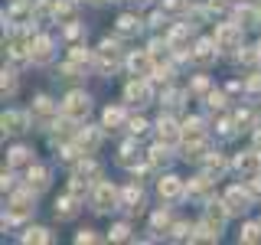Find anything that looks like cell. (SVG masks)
Here are the masks:
<instances>
[{
  "label": "cell",
  "instance_id": "cell-1",
  "mask_svg": "<svg viewBox=\"0 0 261 245\" xmlns=\"http://www.w3.org/2000/svg\"><path fill=\"white\" fill-rule=\"evenodd\" d=\"M216 46L222 49V53H235V49H242V27H239V23H222V27L216 30Z\"/></svg>",
  "mask_w": 261,
  "mask_h": 245
},
{
  "label": "cell",
  "instance_id": "cell-2",
  "mask_svg": "<svg viewBox=\"0 0 261 245\" xmlns=\"http://www.w3.org/2000/svg\"><path fill=\"white\" fill-rule=\"evenodd\" d=\"M88 108H92V102H88V95H85V92H72L69 98H65V105H62L65 118H72V121L85 118V114H88Z\"/></svg>",
  "mask_w": 261,
  "mask_h": 245
},
{
  "label": "cell",
  "instance_id": "cell-3",
  "mask_svg": "<svg viewBox=\"0 0 261 245\" xmlns=\"http://www.w3.org/2000/svg\"><path fill=\"white\" fill-rule=\"evenodd\" d=\"M33 212V196L30 193H16L10 200V206H7V219L10 223H20V219H27Z\"/></svg>",
  "mask_w": 261,
  "mask_h": 245
},
{
  "label": "cell",
  "instance_id": "cell-4",
  "mask_svg": "<svg viewBox=\"0 0 261 245\" xmlns=\"http://www.w3.org/2000/svg\"><path fill=\"white\" fill-rule=\"evenodd\" d=\"M114 203H118V190L111 183H98L95 186V209L108 212V209H114Z\"/></svg>",
  "mask_w": 261,
  "mask_h": 245
},
{
  "label": "cell",
  "instance_id": "cell-5",
  "mask_svg": "<svg viewBox=\"0 0 261 245\" xmlns=\"http://www.w3.org/2000/svg\"><path fill=\"white\" fill-rule=\"evenodd\" d=\"M98 59H101V69H105V72H108V69H114V65L121 62V49H118V43L105 39V43H101V49H98Z\"/></svg>",
  "mask_w": 261,
  "mask_h": 245
},
{
  "label": "cell",
  "instance_id": "cell-6",
  "mask_svg": "<svg viewBox=\"0 0 261 245\" xmlns=\"http://www.w3.org/2000/svg\"><path fill=\"white\" fill-rule=\"evenodd\" d=\"M225 206H228V212H245L248 209V190H242V186H232V190L225 193Z\"/></svg>",
  "mask_w": 261,
  "mask_h": 245
},
{
  "label": "cell",
  "instance_id": "cell-7",
  "mask_svg": "<svg viewBox=\"0 0 261 245\" xmlns=\"http://www.w3.org/2000/svg\"><path fill=\"white\" fill-rule=\"evenodd\" d=\"M157 190H160L163 200H179V196L186 193V186H183V180H179V177H163Z\"/></svg>",
  "mask_w": 261,
  "mask_h": 245
},
{
  "label": "cell",
  "instance_id": "cell-8",
  "mask_svg": "<svg viewBox=\"0 0 261 245\" xmlns=\"http://www.w3.org/2000/svg\"><path fill=\"white\" fill-rule=\"evenodd\" d=\"M216 53H219L216 39H202V43H196V49H193V59L199 65H209L212 59H216Z\"/></svg>",
  "mask_w": 261,
  "mask_h": 245
},
{
  "label": "cell",
  "instance_id": "cell-9",
  "mask_svg": "<svg viewBox=\"0 0 261 245\" xmlns=\"http://www.w3.org/2000/svg\"><path fill=\"white\" fill-rule=\"evenodd\" d=\"M127 65H130V72H134L137 79H144L147 72L153 69V56H150V53H134V56L127 59Z\"/></svg>",
  "mask_w": 261,
  "mask_h": 245
},
{
  "label": "cell",
  "instance_id": "cell-10",
  "mask_svg": "<svg viewBox=\"0 0 261 245\" xmlns=\"http://www.w3.org/2000/svg\"><path fill=\"white\" fill-rule=\"evenodd\" d=\"M225 216H228V206H225V203H212V206L206 209V226L219 232V229L225 226Z\"/></svg>",
  "mask_w": 261,
  "mask_h": 245
},
{
  "label": "cell",
  "instance_id": "cell-11",
  "mask_svg": "<svg viewBox=\"0 0 261 245\" xmlns=\"http://www.w3.org/2000/svg\"><path fill=\"white\" fill-rule=\"evenodd\" d=\"M49 56H53V39H49V36H36V39H33L30 59L33 62H49Z\"/></svg>",
  "mask_w": 261,
  "mask_h": 245
},
{
  "label": "cell",
  "instance_id": "cell-12",
  "mask_svg": "<svg viewBox=\"0 0 261 245\" xmlns=\"http://www.w3.org/2000/svg\"><path fill=\"white\" fill-rule=\"evenodd\" d=\"M157 134H160L163 144H173L176 137H183V128H176V121H170V118H160L157 121Z\"/></svg>",
  "mask_w": 261,
  "mask_h": 245
},
{
  "label": "cell",
  "instance_id": "cell-13",
  "mask_svg": "<svg viewBox=\"0 0 261 245\" xmlns=\"http://www.w3.org/2000/svg\"><path fill=\"white\" fill-rule=\"evenodd\" d=\"M127 102H137V105L150 102V88H147L144 79H137V82H130V85H127Z\"/></svg>",
  "mask_w": 261,
  "mask_h": 245
},
{
  "label": "cell",
  "instance_id": "cell-14",
  "mask_svg": "<svg viewBox=\"0 0 261 245\" xmlns=\"http://www.w3.org/2000/svg\"><path fill=\"white\" fill-rule=\"evenodd\" d=\"M75 212H79V200L72 193L62 196V200H56V216H59V219H72Z\"/></svg>",
  "mask_w": 261,
  "mask_h": 245
},
{
  "label": "cell",
  "instance_id": "cell-15",
  "mask_svg": "<svg viewBox=\"0 0 261 245\" xmlns=\"http://www.w3.org/2000/svg\"><path fill=\"white\" fill-rule=\"evenodd\" d=\"M0 125H4V134H16V131H23V125H27V118H23L20 111H4Z\"/></svg>",
  "mask_w": 261,
  "mask_h": 245
},
{
  "label": "cell",
  "instance_id": "cell-16",
  "mask_svg": "<svg viewBox=\"0 0 261 245\" xmlns=\"http://www.w3.org/2000/svg\"><path fill=\"white\" fill-rule=\"evenodd\" d=\"M258 163H261V154L258 151H248V154H239V157H235V167H239L242 174H255Z\"/></svg>",
  "mask_w": 261,
  "mask_h": 245
},
{
  "label": "cell",
  "instance_id": "cell-17",
  "mask_svg": "<svg viewBox=\"0 0 261 245\" xmlns=\"http://www.w3.org/2000/svg\"><path fill=\"white\" fill-rule=\"evenodd\" d=\"M53 13H56V20H59V23H65V27L75 23V4H72V0H59V4L53 7Z\"/></svg>",
  "mask_w": 261,
  "mask_h": 245
},
{
  "label": "cell",
  "instance_id": "cell-18",
  "mask_svg": "<svg viewBox=\"0 0 261 245\" xmlns=\"http://www.w3.org/2000/svg\"><path fill=\"white\" fill-rule=\"evenodd\" d=\"M183 141H186V144H199V141H202V121H199V118H190V121L183 125Z\"/></svg>",
  "mask_w": 261,
  "mask_h": 245
},
{
  "label": "cell",
  "instance_id": "cell-19",
  "mask_svg": "<svg viewBox=\"0 0 261 245\" xmlns=\"http://www.w3.org/2000/svg\"><path fill=\"white\" fill-rule=\"evenodd\" d=\"M53 114H56V105L49 102L46 95H39L36 102H33V118H53Z\"/></svg>",
  "mask_w": 261,
  "mask_h": 245
},
{
  "label": "cell",
  "instance_id": "cell-20",
  "mask_svg": "<svg viewBox=\"0 0 261 245\" xmlns=\"http://www.w3.org/2000/svg\"><path fill=\"white\" fill-rule=\"evenodd\" d=\"M258 13H261V10H255V7H239L235 20H239V27L245 30V27H255V23H258Z\"/></svg>",
  "mask_w": 261,
  "mask_h": 245
},
{
  "label": "cell",
  "instance_id": "cell-21",
  "mask_svg": "<svg viewBox=\"0 0 261 245\" xmlns=\"http://www.w3.org/2000/svg\"><path fill=\"white\" fill-rule=\"evenodd\" d=\"M27 180H30V186H33V190H46V183H49V174H46L43 167H30Z\"/></svg>",
  "mask_w": 261,
  "mask_h": 245
},
{
  "label": "cell",
  "instance_id": "cell-22",
  "mask_svg": "<svg viewBox=\"0 0 261 245\" xmlns=\"http://www.w3.org/2000/svg\"><path fill=\"white\" fill-rule=\"evenodd\" d=\"M186 39H190V27H176V30L167 36V43H170V49H176V53H179V49L186 46Z\"/></svg>",
  "mask_w": 261,
  "mask_h": 245
},
{
  "label": "cell",
  "instance_id": "cell-23",
  "mask_svg": "<svg viewBox=\"0 0 261 245\" xmlns=\"http://www.w3.org/2000/svg\"><path fill=\"white\" fill-rule=\"evenodd\" d=\"M27 16H33V4H13L10 13H7V23H20Z\"/></svg>",
  "mask_w": 261,
  "mask_h": 245
},
{
  "label": "cell",
  "instance_id": "cell-24",
  "mask_svg": "<svg viewBox=\"0 0 261 245\" xmlns=\"http://www.w3.org/2000/svg\"><path fill=\"white\" fill-rule=\"evenodd\" d=\"M98 174H101V170H98V163L95 160H82L79 167H75V177H82V180H98Z\"/></svg>",
  "mask_w": 261,
  "mask_h": 245
},
{
  "label": "cell",
  "instance_id": "cell-25",
  "mask_svg": "<svg viewBox=\"0 0 261 245\" xmlns=\"http://www.w3.org/2000/svg\"><path fill=\"white\" fill-rule=\"evenodd\" d=\"M49 239H53V235H49V229H39V226L30 229V232H23V242H27V245H33V242L39 245V242H49Z\"/></svg>",
  "mask_w": 261,
  "mask_h": 245
},
{
  "label": "cell",
  "instance_id": "cell-26",
  "mask_svg": "<svg viewBox=\"0 0 261 245\" xmlns=\"http://www.w3.org/2000/svg\"><path fill=\"white\" fill-rule=\"evenodd\" d=\"M30 160H33V157H30L27 147H13V151H10V167H27Z\"/></svg>",
  "mask_w": 261,
  "mask_h": 245
},
{
  "label": "cell",
  "instance_id": "cell-27",
  "mask_svg": "<svg viewBox=\"0 0 261 245\" xmlns=\"http://www.w3.org/2000/svg\"><path fill=\"white\" fill-rule=\"evenodd\" d=\"M137 30H141V23H137V16H121V20H118V33H124V36H130V33H137Z\"/></svg>",
  "mask_w": 261,
  "mask_h": 245
},
{
  "label": "cell",
  "instance_id": "cell-28",
  "mask_svg": "<svg viewBox=\"0 0 261 245\" xmlns=\"http://www.w3.org/2000/svg\"><path fill=\"white\" fill-rule=\"evenodd\" d=\"M121 121H124V111H121V108H108V111H105V118H101V125L114 131V128L121 125Z\"/></svg>",
  "mask_w": 261,
  "mask_h": 245
},
{
  "label": "cell",
  "instance_id": "cell-29",
  "mask_svg": "<svg viewBox=\"0 0 261 245\" xmlns=\"http://www.w3.org/2000/svg\"><path fill=\"white\" fill-rule=\"evenodd\" d=\"M98 141H101V134H98V131H82V134H79V144L85 147V151H95Z\"/></svg>",
  "mask_w": 261,
  "mask_h": 245
},
{
  "label": "cell",
  "instance_id": "cell-30",
  "mask_svg": "<svg viewBox=\"0 0 261 245\" xmlns=\"http://www.w3.org/2000/svg\"><path fill=\"white\" fill-rule=\"evenodd\" d=\"M242 242H248V245H258V242H261V226H258V223L245 226V232H242Z\"/></svg>",
  "mask_w": 261,
  "mask_h": 245
},
{
  "label": "cell",
  "instance_id": "cell-31",
  "mask_svg": "<svg viewBox=\"0 0 261 245\" xmlns=\"http://www.w3.org/2000/svg\"><path fill=\"white\" fill-rule=\"evenodd\" d=\"M69 193L75 196V200H85V196H88V183H85L82 177H75V180L69 183Z\"/></svg>",
  "mask_w": 261,
  "mask_h": 245
},
{
  "label": "cell",
  "instance_id": "cell-32",
  "mask_svg": "<svg viewBox=\"0 0 261 245\" xmlns=\"http://www.w3.org/2000/svg\"><path fill=\"white\" fill-rule=\"evenodd\" d=\"M190 193L193 196H206L209 193V177H196L193 183H190Z\"/></svg>",
  "mask_w": 261,
  "mask_h": 245
},
{
  "label": "cell",
  "instance_id": "cell-33",
  "mask_svg": "<svg viewBox=\"0 0 261 245\" xmlns=\"http://www.w3.org/2000/svg\"><path fill=\"white\" fill-rule=\"evenodd\" d=\"M258 59H261V49L255 53V49H245V46H242V53H239V62H245V65H255Z\"/></svg>",
  "mask_w": 261,
  "mask_h": 245
},
{
  "label": "cell",
  "instance_id": "cell-34",
  "mask_svg": "<svg viewBox=\"0 0 261 245\" xmlns=\"http://www.w3.org/2000/svg\"><path fill=\"white\" fill-rule=\"evenodd\" d=\"M134 203H141V186H127L124 190V206H134Z\"/></svg>",
  "mask_w": 261,
  "mask_h": 245
},
{
  "label": "cell",
  "instance_id": "cell-35",
  "mask_svg": "<svg viewBox=\"0 0 261 245\" xmlns=\"http://www.w3.org/2000/svg\"><path fill=\"white\" fill-rule=\"evenodd\" d=\"M88 59H92V53H88V49H72V62H75V65H88Z\"/></svg>",
  "mask_w": 261,
  "mask_h": 245
},
{
  "label": "cell",
  "instance_id": "cell-36",
  "mask_svg": "<svg viewBox=\"0 0 261 245\" xmlns=\"http://www.w3.org/2000/svg\"><path fill=\"white\" fill-rule=\"evenodd\" d=\"M153 229H170V212L167 209L153 212Z\"/></svg>",
  "mask_w": 261,
  "mask_h": 245
},
{
  "label": "cell",
  "instance_id": "cell-37",
  "mask_svg": "<svg viewBox=\"0 0 261 245\" xmlns=\"http://www.w3.org/2000/svg\"><path fill=\"white\" fill-rule=\"evenodd\" d=\"M163 10H167V13H183L186 0H163Z\"/></svg>",
  "mask_w": 261,
  "mask_h": 245
},
{
  "label": "cell",
  "instance_id": "cell-38",
  "mask_svg": "<svg viewBox=\"0 0 261 245\" xmlns=\"http://www.w3.org/2000/svg\"><path fill=\"white\" fill-rule=\"evenodd\" d=\"M13 88H16V72L4 69V95H7V92H13Z\"/></svg>",
  "mask_w": 261,
  "mask_h": 245
},
{
  "label": "cell",
  "instance_id": "cell-39",
  "mask_svg": "<svg viewBox=\"0 0 261 245\" xmlns=\"http://www.w3.org/2000/svg\"><path fill=\"white\" fill-rule=\"evenodd\" d=\"M111 239H114V242L130 239V229H127V226H114V229H111Z\"/></svg>",
  "mask_w": 261,
  "mask_h": 245
},
{
  "label": "cell",
  "instance_id": "cell-40",
  "mask_svg": "<svg viewBox=\"0 0 261 245\" xmlns=\"http://www.w3.org/2000/svg\"><path fill=\"white\" fill-rule=\"evenodd\" d=\"M206 167L212 170V174H222V170H225V160L216 154V157H209V160H206Z\"/></svg>",
  "mask_w": 261,
  "mask_h": 245
},
{
  "label": "cell",
  "instance_id": "cell-41",
  "mask_svg": "<svg viewBox=\"0 0 261 245\" xmlns=\"http://www.w3.org/2000/svg\"><path fill=\"white\" fill-rule=\"evenodd\" d=\"M72 131H75V128H72V125H69V121H62V125H59V128H56V141H65V137H69V134H72Z\"/></svg>",
  "mask_w": 261,
  "mask_h": 245
},
{
  "label": "cell",
  "instance_id": "cell-42",
  "mask_svg": "<svg viewBox=\"0 0 261 245\" xmlns=\"http://www.w3.org/2000/svg\"><path fill=\"white\" fill-rule=\"evenodd\" d=\"M75 242H79V245H85V242H95V232H92V229H85V232H79V235H75Z\"/></svg>",
  "mask_w": 261,
  "mask_h": 245
},
{
  "label": "cell",
  "instance_id": "cell-43",
  "mask_svg": "<svg viewBox=\"0 0 261 245\" xmlns=\"http://www.w3.org/2000/svg\"><path fill=\"white\" fill-rule=\"evenodd\" d=\"M248 88H251V92H261V76H251L248 79Z\"/></svg>",
  "mask_w": 261,
  "mask_h": 245
},
{
  "label": "cell",
  "instance_id": "cell-44",
  "mask_svg": "<svg viewBox=\"0 0 261 245\" xmlns=\"http://www.w3.org/2000/svg\"><path fill=\"white\" fill-rule=\"evenodd\" d=\"M248 193L251 196H261V180H251V183H248Z\"/></svg>",
  "mask_w": 261,
  "mask_h": 245
},
{
  "label": "cell",
  "instance_id": "cell-45",
  "mask_svg": "<svg viewBox=\"0 0 261 245\" xmlns=\"http://www.w3.org/2000/svg\"><path fill=\"white\" fill-rule=\"evenodd\" d=\"M209 105H212V108H222V95L212 92V95H209Z\"/></svg>",
  "mask_w": 261,
  "mask_h": 245
},
{
  "label": "cell",
  "instance_id": "cell-46",
  "mask_svg": "<svg viewBox=\"0 0 261 245\" xmlns=\"http://www.w3.org/2000/svg\"><path fill=\"white\" fill-rule=\"evenodd\" d=\"M147 125H144V121L141 118H134V121H130V131H134V134H141V131H144Z\"/></svg>",
  "mask_w": 261,
  "mask_h": 245
},
{
  "label": "cell",
  "instance_id": "cell-47",
  "mask_svg": "<svg viewBox=\"0 0 261 245\" xmlns=\"http://www.w3.org/2000/svg\"><path fill=\"white\" fill-rule=\"evenodd\" d=\"M209 10H216V13L225 10V0H209Z\"/></svg>",
  "mask_w": 261,
  "mask_h": 245
},
{
  "label": "cell",
  "instance_id": "cell-48",
  "mask_svg": "<svg viewBox=\"0 0 261 245\" xmlns=\"http://www.w3.org/2000/svg\"><path fill=\"white\" fill-rule=\"evenodd\" d=\"M92 4H101V0H92Z\"/></svg>",
  "mask_w": 261,
  "mask_h": 245
},
{
  "label": "cell",
  "instance_id": "cell-49",
  "mask_svg": "<svg viewBox=\"0 0 261 245\" xmlns=\"http://www.w3.org/2000/svg\"><path fill=\"white\" fill-rule=\"evenodd\" d=\"M258 49H261V43H258Z\"/></svg>",
  "mask_w": 261,
  "mask_h": 245
}]
</instances>
